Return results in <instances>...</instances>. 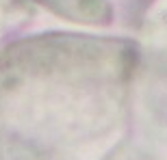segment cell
<instances>
[{
    "label": "cell",
    "mask_w": 167,
    "mask_h": 160,
    "mask_svg": "<svg viewBox=\"0 0 167 160\" xmlns=\"http://www.w3.org/2000/svg\"><path fill=\"white\" fill-rule=\"evenodd\" d=\"M130 56L122 43L37 39L0 52V160H115Z\"/></svg>",
    "instance_id": "cell-1"
}]
</instances>
